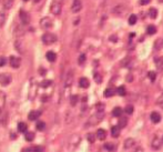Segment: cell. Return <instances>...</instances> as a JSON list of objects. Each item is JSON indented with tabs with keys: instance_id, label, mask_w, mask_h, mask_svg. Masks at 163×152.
<instances>
[{
	"instance_id": "obj_2",
	"label": "cell",
	"mask_w": 163,
	"mask_h": 152,
	"mask_svg": "<svg viewBox=\"0 0 163 152\" xmlns=\"http://www.w3.org/2000/svg\"><path fill=\"white\" fill-rule=\"evenodd\" d=\"M103 117H104V112H103V111H98L95 115H93V116L89 119V124H91V125L98 124V123L103 119Z\"/></svg>"
},
{
	"instance_id": "obj_46",
	"label": "cell",
	"mask_w": 163,
	"mask_h": 152,
	"mask_svg": "<svg viewBox=\"0 0 163 152\" xmlns=\"http://www.w3.org/2000/svg\"><path fill=\"white\" fill-rule=\"evenodd\" d=\"M160 89L163 90V76L161 77V80H160Z\"/></svg>"
},
{
	"instance_id": "obj_4",
	"label": "cell",
	"mask_w": 163,
	"mask_h": 152,
	"mask_svg": "<svg viewBox=\"0 0 163 152\" xmlns=\"http://www.w3.org/2000/svg\"><path fill=\"white\" fill-rule=\"evenodd\" d=\"M81 9H82V2H81V0H73L72 6H71V11L73 14H78Z\"/></svg>"
},
{
	"instance_id": "obj_11",
	"label": "cell",
	"mask_w": 163,
	"mask_h": 152,
	"mask_svg": "<svg viewBox=\"0 0 163 152\" xmlns=\"http://www.w3.org/2000/svg\"><path fill=\"white\" fill-rule=\"evenodd\" d=\"M40 116H41V111H31L28 115V119L33 121V120H37Z\"/></svg>"
},
{
	"instance_id": "obj_20",
	"label": "cell",
	"mask_w": 163,
	"mask_h": 152,
	"mask_svg": "<svg viewBox=\"0 0 163 152\" xmlns=\"http://www.w3.org/2000/svg\"><path fill=\"white\" fill-rule=\"evenodd\" d=\"M114 93H115V91H114L112 88H108L104 90V97L106 98H110V97H113Z\"/></svg>"
},
{
	"instance_id": "obj_37",
	"label": "cell",
	"mask_w": 163,
	"mask_h": 152,
	"mask_svg": "<svg viewBox=\"0 0 163 152\" xmlns=\"http://www.w3.org/2000/svg\"><path fill=\"white\" fill-rule=\"evenodd\" d=\"M50 85H52V81H50V80H46V81H42L41 82V87H43V88H47V87H49Z\"/></svg>"
},
{
	"instance_id": "obj_29",
	"label": "cell",
	"mask_w": 163,
	"mask_h": 152,
	"mask_svg": "<svg viewBox=\"0 0 163 152\" xmlns=\"http://www.w3.org/2000/svg\"><path fill=\"white\" fill-rule=\"evenodd\" d=\"M149 15L152 19H155L156 16H158V10H156L155 8H151L149 10Z\"/></svg>"
},
{
	"instance_id": "obj_6",
	"label": "cell",
	"mask_w": 163,
	"mask_h": 152,
	"mask_svg": "<svg viewBox=\"0 0 163 152\" xmlns=\"http://www.w3.org/2000/svg\"><path fill=\"white\" fill-rule=\"evenodd\" d=\"M40 26L42 27L43 29H49V28L52 27V21H51L50 18L44 17V18H42V19L40 20Z\"/></svg>"
},
{
	"instance_id": "obj_36",
	"label": "cell",
	"mask_w": 163,
	"mask_h": 152,
	"mask_svg": "<svg viewBox=\"0 0 163 152\" xmlns=\"http://www.w3.org/2000/svg\"><path fill=\"white\" fill-rule=\"evenodd\" d=\"M125 113H128V115H132L133 113V106H127L125 107Z\"/></svg>"
},
{
	"instance_id": "obj_13",
	"label": "cell",
	"mask_w": 163,
	"mask_h": 152,
	"mask_svg": "<svg viewBox=\"0 0 163 152\" xmlns=\"http://www.w3.org/2000/svg\"><path fill=\"white\" fill-rule=\"evenodd\" d=\"M150 118H151V121L153 123H159L161 121V115L159 112H152Z\"/></svg>"
},
{
	"instance_id": "obj_8",
	"label": "cell",
	"mask_w": 163,
	"mask_h": 152,
	"mask_svg": "<svg viewBox=\"0 0 163 152\" xmlns=\"http://www.w3.org/2000/svg\"><path fill=\"white\" fill-rule=\"evenodd\" d=\"M21 65V59L18 58V57H10V65L14 68V69H17V68H19Z\"/></svg>"
},
{
	"instance_id": "obj_50",
	"label": "cell",
	"mask_w": 163,
	"mask_h": 152,
	"mask_svg": "<svg viewBox=\"0 0 163 152\" xmlns=\"http://www.w3.org/2000/svg\"><path fill=\"white\" fill-rule=\"evenodd\" d=\"M25 1H28V0H25Z\"/></svg>"
},
{
	"instance_id": "obj_45",
	"label": "cell",
	"mask_w": 163,
	"mask_h": 152,
	"mask_svg": "<svg viewBox=\"0 0 163 152\" xmlns=\"http://www.w3.org/2000/svg\"><path fill=\"white\" fill-rule=\"evenodd\" d=\"M151 0H140V5L142 6H145V5H149Z\"/></svg>"
},
{
	"instance_id": "obj_34",
	"label": "cell",
	"mask_w": 163,
	"mask_h": 152,
	"mask_svg": "<svg viewBox=\"0 0 163 152\" xmlns=\"http://www.w3.org/2000/svg\"><path fill=\"white\" fill-rule=\"evenodd\" d=\"M156 104H158L160 108L163 109V93L158 98V100H156Z\"/></svg>"
},
{
	"instance_id": "obj_47",
	"label": "cell",
	"mask_w": 163,
	"mask_h": 152,
	"mask_svg": "<svg viewBox=\"0 0 163 152\" xmlns=\"http://www.w3.org/2000/svg\"><path fill=\"white\" fill-rule=\"evenodd\" d=\"M134 152H143V150H142L141 147H136V148H135V151Z\"/></svg>"
},
{
	"instance_id": "obj_31",
	"label": "cell",
	"mask_w": 163,
	"mask_h": 152,
	"mask_svg": "<svg viewBox=\"0 0 163 152\" xmlns=\"http://www.w3.org/2000/svg\"><path fill=\"white\" fill-rule=\"evenodd\" d=\"M39 131H42L44 130V128H46V123L43 122V121H38L37 122V127H35Z\"/></svg>"
},
{
	"instance_id": "obj_14",
	"label": "cell",
	"mask_w": 163,
	"mask_h": 152,
	"mask_svg": "<svg viewBox=\"0 0 163 152\" xmlns=\"http://www.w3.org/2000/svg\"><path fill=\"white\" fill-rule=\"evenodd\" d=\"M22 152H43V148L40 145H35V147H31L28 148L26 150H23Z\"/></svg>"
},
{
	"instance_id": "obj_26",
	"label": "cell",
	"mask_w": 163,
	"mask_h": 152,
	"mask_svg": "<svg viewBox=\"0 0 163 152\" xmlns=\"http://www.w3.org/2000/svg\"><path fill=\"white\" fill-rule=\"evenodd\" d=\"M6 19H7L6 14H5L3 11H1V12H0V28L3 27V25H5V22H6Z\"/></svg>"
},
{
	"instance_id": "obj_1",
	"label": "cell",
	"mask_w": 163,
	"mask_h": 152,
	"mask_svg": "<svg viewBox=\"0 0 163 152\" xmlns=\"http://www.w3.org/2000/svg\"><path fill=\"white\" fill-rule=\"evenodd\" d=\"M57 41V36L55 33H50V32H47L42 36V42L44 44H52Z\"/></svg>"
},
{
	"instance_id": "obj_10",
	"label": "cell",
	"mask_w": 163,
	"mask_h": 152,
	"mask_svg": "<svg viewBox=\"0 0 163 152\" xmlns=\"http://www.w3.org/2000/svg\"><path fill=\"white\" fill-rule=\"evenodd\" d=\"M135 145V140L133 138H128L125 141H124V148L125 149H131Z\"/></svg>"
},
{
	"instance_id": "obj_12",
	"label": "cell",
	"mask_w": 163,
	"mask_h": 152,
	"mask_svg": "<svg viewBox=\"0 0 163 152\" xmlns=\"http://www.w3.org/2000/svg\"><path fill=\"white\" fill-rule=\"evenodd\" d=\"M72 82H73V72H72V71H69V73L67 74L64 85H65V87H70L71 85H72Z\"/></svg>"
},
{
	"instance_id": "obj_19",
	"label": "cell",
	"mask_w": 163,
	"mask_h": 152,
	"mask_svg": "<svg viewBox=\"0 0 163 152\" xmlns=\"http://www.w3.org/2000/svg\"><path fill=\"white\" fill-rule=\"evenodd\" d=\"M155 65H156V69L162 71L163 70V58H156L155 59Z\"/></svg>"
},
{
	"instance_id": "obj_25",
	"label": "cell",
	"mask_w": 163,
	"mask_h": 152,
	"mask_svg": "<svg viewBox=\"0 0 163 152\" xmlns=\"http://www.w3.org/2000/svg\"><path fill=\"white\" fill-rule=\"evenodd\" d=\"M117 93L121 95V97H124L125 93H127V90H125V88L123 87V86H120V87L117 89Z\"/></svg>"
},
{
	"instance_id": "obj_43",
	"label": "cell",
	"mask_w": 163,
	"mask_h": 152,
	"mask_svg": "<svg viewBox=\"0 0 163 152\" xmlns=\"http://www.w3.org/2000/svg\"><path fill=\"white\" fill-rule=\"evenodd\" d=\"M6 62H7V59L5 57H0V67H3L6 65Z\"/></svg>"
},
{
	"instance_id": "obj_42",
	"label": "cell",
	"mask_w": 163,
	"mask_h": 152,
	"mask_svg": "<svg viewBox=\"0 0 163 152\" xmlns=\"http://www.w3.org/2000/svg\"><path fill=\"white\" fill-rule=\"evenodd\" d=\"M85 55H81V56L79 57V65L85 63Z\"/></svg>"
},
{
	"instance_id": "obj_18",
	"label": "cell",
	"mask_w": 163,
	"mask_h": 152,
	"mask_svg": "<svg viewBox=\"0 0 163 152\" xmlns=\"http://www.w3.org/2000/svg\"><path fill=\"white\" fill-rule=\"evenodd\" d=\"M120 127L119 125H117V127H113L112 129H111V134H112V137L113 138H118L120 136Z\"/></svg>"
},
{
	"instance_id": "obj_21",
	"label": "cell",
	"mask_w": 163,
	"mask_h": 152,
	"mask_svg": "<svg viewBox=\"0 0 163 152\" xmlns=\"http://www.w3.org/2000/svg\"><path fill=\"white\" fill-rule=\"evenodd\" d=\"M27 128H28V125L25 122H19V124H18V130L20 131V132H22V133H26L27 132Z\"/></svg>"
},
{
	"instance_id": "obj_28",
	"label": "cell",
	"mask_w": 163,
	"mask_h": 152,
	"mask_svg": "<svg viewBox=\"0 0 163 152\" xmlns=\"http://www.w3.org/2000/svg\"><path fill=\"white\" fill-rule=\"evenodd\" d=\"M12 3H14V0H3V2H2L3 7L6 9H10L12 7Z\"/></svg>"
},
{
	"instance_id": "obj_5",
	"label": "cell",
	"mask_w": 163,
	"mask_h": 152,
	"mask_svg": "<svg viewBox=\"0 0 163 152\" xmlns=\"http://www.w3.org/2000/svg\"><path fill=\"white\" fill-rule=\"evenodd\" d=\"M20 19H21V22L22 25H25V26H27L29 25V22H30V17H29V14L27 11H25V10H20Z\"/></svg>"
},
{
	"instance_id": "obj_35",
	"label": "cell",
	"mask_w": 163,
	"mask_h": 152,
	"mask_svg": "<svg viewBox=\"0 0 163 152\" xmlns=\"http://www.w3.org/2000/svg\"><path fill=\"white\" fill-rule=\"evenodd\" d=\"M148 77H149V79L151 80V81H154L156 78V73L154 72V71H149V73H148Z\"/></svg>"
},
{
	"instance_id": "obj_41",
	"label": "cell",
	"mask_w": 163,
	"mask_h": 152,
	"mask_svg": "<svg viewBox=\"0 0 163 152\" xmlns=\"http://www.w3.org/2000/svg\"><path fill=\"white\" fill-rule=\"evenodd\" d=\"M3 102H5V95L2 92H0V109L2 108V106H3Z\"/></svg>"
},
{
	"instance_id": "obj_16",
	"label": "cell",
	"mask_w": 163,
	"mask_h": 152,
	"mask_svg": "<svg viewBox=\"0 0 163 152\" xmlns=\"http://www.w3.org/2000/svg\"><path fill=\"white\" fill-rule=\"evenodd\" d=\"M46 57H47V59L49 60L50 62H55L57 60V55L53 51H48L47 55H46Z\"/></svg>"
},
{
	"instance_id": "obj_7",
	"label": "cell",
	"mask_w": 163,
	"mask_h": 152,
	"mask_svg": "<svg viewBox=\"0 0 163 152\" xmlns=\"http://www.w3.org/2000/svg\"><path fill=\"white\" fill-rule=\"evenodd\" d=\"M10 81H11V76L10 74H7V73L0 74V85L7 86V85L10 83Z\"/></svg>"
},
{
	"instance_id": "obj_33",
	"label": "cell",
	"mask_w": 163,
	"mask_h": 152,
	"mask_svg": "<svg viewBox=\"0 0 163 152\" xmlns=\"http://www.w3.org/2000/svg\"><path fill=\"white\" fill-rule=\"evenodd\" d=\"M104 148H106L108 151H113L114 149H115V145L113 143H106L104 145Z\"/></svg>"
},
{
	"instance_id": "obj_44",
	"label": "cell",
	"mask_w": 163,
	"mask_h": 152,
	"mask_svg": "<svg viewBox=\"0 0 163 152\" xmlns=\"http://www.w3.org/2000/svg\"><path fill=\"white\" fill-rule=\"evenodd\" d=\"M97 109H98V111H103V110H104V106H103L102 103H98Z\"/></svg>"
},
{
	"instance_id": "obj_9",
	"label": "cell",
	"mask_w": 163,
	"mask_h": 152,
	"mask_svg": "<svg viewBox=\"0 0 163 152\" xmlns=\"http://www.w3.org/2000/svg\"><path fill=\"white\" fill-rule=\"evenodd\" d=\"M151 145H152V149H154V150H159V149L161 148V145H162V140L158 137L153 138Z\"/></svg>"
},
{
	"instance_id": "obj_49",
	"label": "cell",
	"mask_w": 163,
	"mask_h": 152,
	"mask_svg": "<svg viewBox=\"0 0 163 152\" xmlns=\"http://www.w3.org/2000/svg\"><path fill=\"white\" fill-rule=\"evenodd\" d=\"M35 2H39V1H41V0H33Z\"/></svg>"
},
{
	"instance_id": "obj_24",
	"label": "cell",
	"mask_w": 163,
	"mask_h": 152,
	"mask_svg": "<svg viewBox=\"0 0 163 152\" xmlns=\"http://www.w3.org/2000/svg\"><path fill=\"white\" fill-rule=\"evenodd\" d=\"M156 32V28L153 26V25H151V26H149L148 28H147V33L148 35H150V36H152V35H154Z\"/></svg>"
},
{
	"instance_id": "obj_38",
	"label": "cell",
	"mask_w": 163,
	"mask_h": 152,
	"mask_svg": "<svg viewBox=\"0 0 163 152\" xmlns=\"http://www.w3.org/2000/svg\"><path fill=\"white\" fill-rule=\"evenodd\" d=\"M70 101H71V104H72V106H76L77 102H78V95H72L70 99Z\"/></svg>"
},
{
	"instance_id": "obj_17",
	"label": "cell",
	"mask_w": 163,
	"mask_h": 152,
	"mask_svg": "<svg viewBox=\"0 0 163 152\" xmlns=\"http://www.w3.org/2000/svg\"><path fill=\"white\" fill-rule=\"evenodd\" d=\"M97 138L99 139V140H104L106 138V132L104 129H99V130L97 131Z\"/></svg>"
},
{
	"instance_id": "obj_32",
	"label": "cell",
	"mask_w": 163,
	"mask_h": 152,
	"mask_svg": "<svg viewBox=\"0 0 163 152\" xmlns=\"http://www.w3.org/2000/svg\"><path fill=\"white\" fill-rule=\"evenodd\" d=\"M127 123H128L127 118H121L120 121H119V127H120V128H124V127L127 125Z\"/></svg>"
},
{
	"instance_id": "obj_30",
	"label": "cell",
	"mask_w": 163,
	"mask_h": 152,
	"mask_svg": "<svg viewBox=\"0 0 163 152\" xmlns=\"http://www.w3.org/2000/svg\"><path fill=\"white\" fill-rule=\"evenodd\" d=\"M136 20H138V17L135 15H131L129 17V25L130 26H133V25H135Z\"/></svg>"
},
{
	"instance_id": "obj_39",
	"label": "cell",
	"mask_w": 163,
	"mask_h": 152,
	"mask_svg": "<svg viewBox=\"0 0 163 152\" xmlns=\"http://www.w3.org/2000/svg\"><path fill=\"white\" fill-rule=\"evenodd\" d=\"M94 80H95L97 83H100V82L102 81V77L100 76L99 73H95V74H94Z\"/></svg>"
},
{
	"instance_id": "obj_23",
	"label": "cell",
	"mask_w": 163,
	"mask_h": 152,
	"mask_svg": "<svg viewBox=\"0 0 163 152\" xmlns=\"http://www.w3.org/2000/svg\"><path fill=\"white\" fill-rule=\"evenodd\" d=\"M25 138H26V140H27L28 142H31V141H33V139H35V133H33V132H26Z\"/></svg>"
},
{
	"instance_id": "obj_48",
	"label": "cell",
	"mask_w": 163,
	"mask_h": 152,
	"mask_svg": "<svg viewBox=\"0 0 163 152\" xmlns=\"http://www.w3.org/2000/svg\"><path fill=\"white\" fill-rule=\"evenodd\" d=\"M161 48H163V39L161 40Z\"/></svg>"
},
{
	"instance_id": "obj_22",
	"label": "cell",
	"mask_w": 163,
	"mask_h": 152,
	"mask_svg": "<svg viewBox=\"0 0 163 152\" xmlns=\"http://www.w3.org/2000/svg\"><path fill=\"white\" fill-rule=\"evenodd\" d=\"M14 48L18 50V52H20V53L23 52V47H22V42L20 40H17V41L14 42Z\"/></svg>"
},
{
	"instance_id": "obj_40",
	"label": "cell",
	"mask_w": 163,
	"mask_h": 152,
	"mask_svg": "<svg viewBox=\"0 0 163 152\" xmlns=\"http://www.w3.org/2000/svg\"><path fill=\"white\" fill-rule=\"evenodd\" d=\"M87 138H88V141L91 142V143H93L94 140H95V139H94V134H92V133H89V134L87 136Z\"/></svg>"
},
{
	"instance_id": "obj_15",
	"label": "cell",
	"mask_w": 163,
	"mask_h": 152,
	"mask_svg": "<svg viewBox=\"0 0 163 152\" xmlns=\"http://www.w3.org/2000/svg\"><path fill=\"white\" fill-rule=\"evenodd\" d=\"M79 85H80V87L83 88V89H87V88H89L90 86V82H89V80L87 79V78H81V79L79 80Z\"/></svg>"
},
{
	"instance_id": "obj_27",
	"label": "cell",
	"mask_w": 163,
	"mask_h": 152,
	"mask_svg": "<svg viewBox=\"0 0 163 152\" xmlns=\"http://www.w3.org/2000/svg\"><path fill=\"white\" fill-rule=\"evenodd\" d=\"M112 115L114 117H121V115H122V109L120 107H115L113 109V111H112Z\"/></svg>"
},
{
	"instance_id": "obj_3",
	"label": "cell",
	"mask_w": 163,
	"mask_h": 152,
	"mask_svg": "<svg viewBox=\"0 0 163 152\" xmlns=\"http://www.w3.org/2000/svg\"><path fill=\"white\" fill-rule=\"evenodd\" d=\"M50 11H51L55 16L60 15V14H61V3L58 2V1H53V2L51 3Z\"/></svg>"
}]
</instances>
